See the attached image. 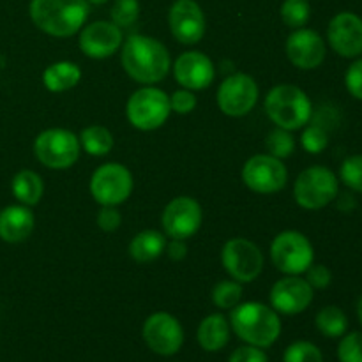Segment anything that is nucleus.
Masks as SVG:
<instances>
[{"label": "nucleus", "instance_id": "f257e3e1", "mask_svg": "<svg viewBox=\"0 0 362 362\" xmlns=\"http://www.w3.org/2000/svg\"><path fill=\"white\" fill-rule=\"evenodd\" d=\"M124 71L144 85L159 83L170 71V53L163 42L148 35H131L120 55Z\"/></svg>", "mask_w": 362, "mask_h": 362}, {"label": "nucleus", "instance_id": "f03ea898", "mask_svg": "<svg viewBox=\"0 0 362 362\" xmlns=\"http://www.w3.org/2000/svg\"><path fill=\"white\" fill-rule=\"evenodd\" d=\"M233 332L247 345L269 349L281 334V320L278 311L262 303L237 304L230 315Z\"/></svg>", "mask_w": 362, "mask_h": 362}, {"label": "nucleus", "instance_id": "7ed1b4c3", "mask_svg": "<svg viewBox=\"0 0 362 362\" xmlns=\"http://www.w3.org/2000/svg\"><path fill=\"white\" fill-rule=\"evenodd\" d=\"M87 0H32L30 18L39 30L53 37H69L88 18Z\"/></svg>", "mask_w": 362, "mask_h": 362}, {"label": "nucleus", "instance_id": "20e7f679", "mask_svg": "<svg viewBox=\"0 0 362 362\" xmlns=\"http://www.w3.org/2000/svg\"><path fill=\"white\" fill-rule=\"evenodd\" d=\"M265 113L269 119L286 131L306 126L313 115V105L303 88L296 85H278L265 98Z\"/></svg>", "mask_w": 362, "mask_h": 362}, {"label": "nucleus", "instance_id": "39448f33", "mask_svg": "<svg viewBox=\"0 0 362 362\" xmlns=\"http://www.w3.org/2000/svg\"><path fill=\"white\" fill-rule=\"evenodd\" d=\"M339 179L327 166H310L293 184V198L306 211H320L338 198Z\"/></svg>", "mask_w": 362, "mask_h": 362}, {"label": "nucleus", "instance_id": "423d86ee", "mask_svg": "<svg viewBox=\"0 0 362 362\" xmlns=\"http://www.w3.org/2000/svg\"><path fill=\"white\" fill-rule=\"evenodd\" d=\"M271 258L276 269L286 276L304 274L315 260L313 244L304 233L286 230L272 240Z\"/></svg>", "mask_w": 362, "mask_h": 362}, {"label": "nucleus", "instance_id": "0eeeda50", "mask_svg": "<svg viewBox=\"0 0 362 362\" xmlns=\"http://www.w3.org/2000/svg\"><path fill=\"white\" fill-rule=\"evenodd\" d=\"M126 113L129 122L136 129L141 131H154L166 122V119L172 113L170 108V98L152 85L144 88H138L133 92L127 101Z\"/></svg>", "mask_w": 362, "mask_h": 362}, {"label": "nucleus", "instance_id": "6e6552de", "mask_svg": "<svg viewBox=\"0 0 362 362\" xmlns=\"http://www.w3.org/2000/svg\"><path fill=\"white\" fill-rule=\"evenodd\" d=\"M80 140L67 129H46L35 138L34 154L39 163L52 170L71 168L80 158Z\"/></svg>", "mask_w": 362, "mask_h": 362}, {"label": "nucleus", "instance_id": "1a4fd4ad", "mask_svg": "<svg viewBox=\"0 0 362 362\" xmlns=\"http://www.w3.org/2000/svg\"><path fill=\"white\" fill-rule=\"evenodd\" d=\"M133 191V175L120 163H106L90 177V194L101 205H120Z\"/></svg>", "mask_w": 362, "mask_h": 362}, {"label": "nucleus", "instance_id": "9d476101", "mask_svg": "<svg viewBox=\"0 0 362 362\" xmlns=\"http://www.w3.org/2000/svg\"><path fill=\"white\" fill-rule=\"evenodd\" d=\"M223 267L239 283H251L264 269V255L251 240L235 237L230 239L221 250Z\"/></svg>", "mask_w": 362, "mask_h": 362}, {"label": "nucleus", "instance_id": "9b49d317", "mask_svg": "<svg viewBox=\"0 0 362 362\" xmlns=\"http://www.w3.org/2000/svg\"><path fill=\"white\" fill-rule=\"evenodd\" d=\"M243 180L255 193L272 194L286 186L288 172L281 159L271 154H257L244 165Z\"/></svg>", "mask_w": 362, "mask_h": 362}, {"label": "nucleus", "instance_id": "f8f14e48", "mask_svg": "<svg viewBox=\"0 0 362 362\" xmlns=\"http://www.w3.org/2000/svg\"><path fill=\"white\" fill-rule=\"evenodd\" d=\"M144 339L158 356H175L184 345V329L173 315L159 311L145 320Z\"/></svg>", "mask_w": 362, "mask_h": 362}, {"label": "nucleus", "instance_id": "ddd939ff", "mask_svg": "<svg viewBox=\"0 0 362 362\" xmlns=\"http://www.w3.org/2000/svg\"><path fill=\"white\" fill-rule=\"evenodd\" d=\"M258 101V85L250 74L235 73L218 88V106L225 115L244 117Z\"/></svg>", "mask_w": 362, "mask_h": 362}, {"label": "nucleus", "instance_id": "4468645a", "mask_svg": "<svg viewBox=\"0 0 362 362\" xmlns=\"http://www.w3.org/2000/svg\"><path fill=\"white\" fill-rule=\"evenodd\" d=\"M163 228L172 239L186 240L200 230L202 207L194 198L179 197L170 202L161 216Z\"/></svg>", "mask_w": 362, "mask_h": 362}, {"label": "nucleus", "instance_id": "2eb2a0df", "mask_svg": "<svg viewBox=\"0 0 362 362\" xmlns=\"http://www.w3.org/2000/svg\"><path fill=\"white\" fill-rule=\"evenodd\" d=\"M329 46L343 59L362 55V18L356 13H339L327 27Z\"/></svg>", "mask_w": 362, "mask_h": 362}, {"label": "nucleus", "instance_id": "dca6fc26", "mask_svg": "<svg viewBox=\"0 0 362 362\" xmlns=\"http://www.w3.org/2000/svg\"><path fill=\"white\" fill-rule=\"evenodd\" d=\"M327 55V46L322 35L311 28H297L286 41V57L296 67L304 71L317 69Z\"/></svg>", "mask_w": 362, "mask_h": 362}, {"label": "nucleus", "instance_id": "f3484780", "mask_svg": "<svg viewBox=\"0 0 362 362\" xmlns=\"http://www.w3.org/2000/svg\"><path fill=\"white\" fill-rule=\"evenodd\" d=\"M313 288L299 276H286L271 290L272 310L281 315H299L313 303Z\"/></svg>", "mask_w": 362, "mask_h": 362}, {"label": "nucleus", "instance_id": "a211bd4d", "mask_svg": "<svg viewBox=\"0 0 362 362\" xmlns=\"http://www.w3.org/2000/svg\"><path fill=\"white\" fill-rule=\"evenodd\" d=\"M170 30L182 45H197L205 34V16L194 0H175L168 14Z\"/></svg>", "mask_w": 362, "mask_h": 362}, {"label": "nucleus", "instance_id": "6ab92c4d", "mask_svg": "<svg viewBox=\"0 0 362 362\" xmlns=\"http://www.w3.org/2000/svg\"><path fill=\"white\" fill-rule=\"evenodd\" d=\"M78 45L90 59H108L122 46V32L115 23L94 21L81 30Z\"/></svg>", "mask_w": 362, "mask_h": 362}, {"label": "nucleus", "instance_id": "aec40b11", "mask_svg": "<svg viewBox=\"0 0 362 362\" xmlns=\"http://www.w3.org/2000/svg\"><path fill=\"white\" fill-rule=\"evenodd\" d=\"M177 83L187 90H204L214 81V64L205 53L186 52L173 64Z\"/></svg>", "mask_w": 362, "mask_h": 362}, {"label": "nucleus", "instance_id": "412c9836", "mask_svg": "<svg viewBox=\"0 0 362 362\" xmlns=\"http://www.w3.org/2000/svg\"><path fill=\"white\" fill-rule=\"evenodd\" d=\"M34 232V214L27 205H9L0 211V239L6 243H23Z\"/></svg>", "mask_w": 362, "mask_h": 362}, {"label": "nucleus", "instance_id": "4be33fe9", "mask_svg": "<svg viewBox=\"0 0 362 362\" xmlns=\"http://www.w3.org/2000/svg\"><path fill=\"white\" fill-rule=\"evenodd\" d=\"M198 343L205 352H219L230 341V325L223 315L214 313L205 317L198 325Z\"/></svg>", "mask_w": 362, "mask_h": 362}, {"label": "nucleus", "instance_id": "5701e85b", "mask_svg": "<svg viewBox=\"0 0 362 362\" xmlns=\"http://www.w3.org/2000/svg\"><path fill=\"white\" fill-rule=\"evenodd\" d=\"M166 247V239L158 230H144L129 244V255L138 264H148L163 255Z\"/></svg>", "mask_w": 362, "mask_h": 362}, {"label": "nucleus", "instance_id": "b1692460", "mask_svg": "<svg viewBox=\"0 0 362 362\" xmlns=\"http://www.w3.org/2000/svg\"><path fill=\"white\" fill-rule=\"evenodd\" d=\"M81 78V69L74 62H55L48 66L42 73V83L49 92H66L78 85Z\"/></svg>", "mask_w": 362, "mask_h": 362}, {"label": "nucleus", "instance_id": "393cba45", "mask_svg": "<svg viewBox=\"0 0 362 362\" xmlns=\"http://www.w3.org/2000/svg\"><path fill=\"white\" fill-rule=\"evenodd\" d=\"M11 189H13L14 198H16L20 204L32 207V205L37 204L42 198V179L32 170H21L14 175L13 182H11Z\"/></svg>", "mask_w": 362, "mask_h": 362}, {"label": "nucleus", "instance_id": "a878e982", "mask_svg": "<svg viewBox=\"0 0 362 362\" xmlns=\"http://www.w3.org/2000/svg\"><path fill=\"white\" fill-rule=\"evenodd\" d=\"M315 325L325 338H341L349 331V318L341 308L325 306L317 313Z\"/></svg>", "mask_w": 362, "mask_h": 362}, {"label": "nucleus", "instance_id": "bb28decb", "mask_svg": "<svg viewBox=\"0 0 362 362\" xmlns=\"http://www.w3.org/2000/svg\"><path fill=\"white\" fill-rule=\"evenodd\" d=\"M80 145L90 156H106L113 148V136L105 126H88L81 131Z\"/></svg>", "mask_w": 362, "mask_h": 362}, {"label": "nucleus", "instance_id": "cd10ccee", "mask_svg": "<svg viewBox=\"0 0 362 362\" xmlns=\"http://www.w3.org/2000/svg\"><path fill=\"white\" fill-rule=\"evenodd\" d=\"M243 299V286L239 281H219L212 290V303L219 310H233Z\"/></svg>", "mask_w": 362, "mask_h": 362}, {"label": "nucleus", "instance_id": "c85d7f7f", "mask_svg": "<svg viewBox=\"0 0 362 362\" xmlns=\"http://www.w3.org/2000/svg\"><path fill=\"white\" fill-rule=\"evenodd\" d=\"M311 16L308 0H285L281 6V18L290 28H303Z\"/></svg>", "mask_w": 362, "mask_h": 362}, {"label": "nucleus", "instance_id": "c756f323", "mask_svg": "<svg viewBox=\"0 0 362 362\" xmlns=\"http://www.w3.org/2000/svg\"><path fill=\"white\" fill-rule=\"evenodd\" d=\"M339 180L349 189L362 194V154L349 156L339 166Z\"/></svg>", "mask_w": 362, "mask_h": 362}, {"label": "nucleus", "instance_id": "7c9ffc66", "mask_svg": "<svg viewBox=\"0 0 362 362\" xmlns=\"http://www.w3.org/2000/svg\"><path fill=\"white\" fill-rule=\"evenodd\" d=\"M283 362H324L322 350L310 341H296L285 350Z\"/></svg>", "mask_w": 362, "mask_h": 362}, {"label": "nucleus", "instance_id": "2f4dec72", "mask_svg": "<svg viewBox=\"0 0 362 362\" xmlns=\"http://www.w3.org/2000/svg\"><path fill=\"white\" fill-rule=\"evenodd\" d=\"M300 144H303L304 151H308L310 154H320V152H324L329 145L327 127H324L318 122L308 126L306 129L303 131Z\"/></svg>", "mask_w": 362, "mask_h": 362}, {"label": "nucleus", "instance_id": "473e14b6", "mask_svg": "<svg viewBox=\"0 0 362 362\" xmlns=\"http://www.w3.org/2000/svg\"><path fill=\"white\" fill-rule=\"evenodd\" d=\"M293 148H296V141H293L290 131L281 129V127H276L274 131H271L267 138V151L271 152V156L278 159H285L292 154Z\"/></svg>", "mask_w": 362, "mask_h": 362}, {"label": "nucleus", "instance_id": "72a5a7b5", "mask_svg": "<svg viewBox=\"0 0 362 362\" xmlns=\"http://www.w3.org/2000/svg\"><path fill=\"white\" fill-rule=\"evenodd\" d=\"M339 362H362V332L354 331L341 336L338 345Z\"/></svg>", "mask_w": 362, "mask_h": 362}, {"label": "nucleus", "instance_id": "f704fd0d", "mask_svg": "<svg viewBox=\"0 0 362 362\" xmlns=\"http://www.w3.org/2000/svg\"><path fill=\"white\" fill-rule=\"evenodd\" d=\"M140 16L138 0H115L112 7V20L117 27H131Z\"/></svg>", "mask_w": 362, "mask_h": 362}, {"label": "nucleus", "instance_id": "c9c22d12", "mask_svg": "<svg viewBox=\"0 0 362 362\" xmlns=\"http://www.w3.org/2000/svg\"><path fill=\"white\" fill-rule=\"evenodd\" d=\"M345 87L357 101H362V59L357 57L345 73Z\"/></svg>", "mask_w": 362, "mask_h": 362}, {"label": "nucleus", "instance_id": "e433bc0d", "mask_svg": "<svg viewBox=\"0 0 362 362\" xmlns=\"http://www.w3.org/2000/svg\"><path fill=\"white\" fill-rule=\"evenodd\" d=\"M306 281L310 283L313 290H324L332 283V272L325 265L311 264L306 271Z\"/></svg>", "mask_w": 362, "mask_h": 362}, {"label": "nucleus", "instance_id": "4c0bfd02", "mask_svg": "<svg viewBox=\"0 0 362 362\" xmlns=\"http://www.w3.org/2000/svg\"><path fill=\"white\" fill-rule=\"evenodd\" d=\"M197 106V98L191 90H177L170 95V108L172 112L180 113V115H186V113H191Z\"/></svg>", "mask_w": 362, "mask_h": 362}, {"label": "nucleus", "instance_id": "58836bf2", "mask_svg": "<svg viewBox=\"0 0 362 362\" xmlns=\"http://www.w3.org/2000/svg\"><path fill=\"white\" fill-rule=\"evenodd\" d=\"M122 216L113 205H103L101 211L98 212V226L103 232H115L120 226Z\"/></svg>", "mask_w": 362, "mask_h": 362}, {"label": "nucleus", "instance_id": "ea45409f", "mask_svg": "<svg viewBox=\"0 0 362 362\" xmlns=\"http://www.w3.org/2000/svg\"><path fill=\"white\" fill-rule=\"evenodd\" d=\"M228 362H267L264 349H258L253 345H244L233 350Z\"/></svg>", "mask_w": 362, "mask_h": 362}, {"label": "nucleus", "instance_id": "a19ab883", "mask_svg": "<svg viewBox=\"0 0 362 362\" xmlns=\"http://www.w3.org/2000/svg\"><path fill=\"white\" fill-rule=\"evenodd\" d=\"M166 253H168V257L172 258V260L179 262L186 257L187 247H186V244H184V240L172 239V243L166 244Z\"/></svg>", "mask_w": 362, "mask_h": 362}, {"label": "nucleus", "instance_id": "79ce46f5", "mask_svg": "<svg viewBox=\"0 0 362 362\" xmlns=\"http://www.w3.org/2000/svg\"><path fill=\"white\" fill-rule=\"evenodd\" d=\"M357 317H359V322H361V325H362V296H361V299H359V304H357Z\"/></svg>", "mask_w": 362, "mask_h": 362}, {"label": "nucleus", "instance_id": "37998d69", "mask_svg": "<svg viewBox=\"0 0 362 362\" xmlns=\"http://www.w3.org/2000/svg\"><path fill=\"white\" fill-rule=\"evenodd\" d=\"M87 2H90V4H105V2H108V0H87Z\"/></svg>", "mask_w": 362, "mask_h": 362}]
</instances>
